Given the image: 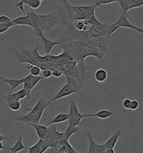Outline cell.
I'll return each instance as SVG.
<instances>
[{"label":"cell","instance_id":"obj_44","mask_svg":"<svg viewBox=\"0 0 143 153\" xmlns=\"http://www.w3.org/2000/svg\"><path fill=\"white\" fill-rule=\"evenodd\" d=\"M7 139H8L7 137H5V136H2V135H0V141L2 142V141H4V140Z\"/></svg>","mask_w":143,"mask_h":153},{"label":"cell","instance_id":"obj_16","mask_svg":"<svg viewBox=\"0 0 143 153\" xmlns=\"http://www.w3.org/2000/svg\"><path fill=\"white\" fill-rule=\"evenodd\" d=\"M13 22L16 25H27L33 28V25L31 22V19L27 14L23 16H20L13 19Z\"/></svg>","mask_w":143,"mask_h":153},{"label":"cell","instance_id":"obj_35","mask_svg":"<svg viewBox=\"0 0 143 153\" xmlns=\"http://www.w3.org/2000/svg\"><path fill=\"white\" fill-rule=\"evenodd\" d=\"M131 102V100H130L129 98H125V99H124L122 102V107L126 109H130Z\"/></svg>","mask_w":143,"mask_h":153},{"label":"cell","instance_id":"obj_7","mask_svg":"<svg viewBox=\"0 0 143 153\" xmlns=\"http://www.w3.org/2000/svg\"><path fill=\"white\" fill-rule=\"evenodd\" d=\"M46 25L45 27L44 31L51 32L55 26L61 24L60 19L58 15V12L56 10V11H54L51 14L46 15Z\"/></svg>","mask_w":143,"mask_h":153},{"label":"cell","instance_id":"obj_32","mask_svg":"<svg viewBox=\"0 0 143 153\" xmlns=\"http://www.w3.org/2000/svg\"><path fill=\"white\" fill-rule=\"evenodd\" d=\"M116 2H117V0H96L95 5L96 7H101L102 5L110 4Z\"/></svg>","mask_w":143,"mask_h":153},{"label":"cell","instance_id":"obj_29","mask_svg":"<svg viewBox=\"0 0 143 153\" xmlns=\"http://www.w3.org/2000/svg\"><path fill=\"white\" fill-rule=\"evenodd\" d=\"M9 108L13 111H18L21 106V104L20 101L18 100H15L10 102L7 104Z\"/></svg>","mask_w":143,"mask_h":153},{"label":"cell","instance_id":"obj_17","mask_svg":"<svg viewBox=\"0 0 143 153\" xmlns=\"http://www.w3.org/2000/svg\"><path fill=\"white\" fill-rule=\"evenodd\" d=\"M69 114L66 113H59L58 115H57L55 117L53 118L50 121L48 122L45 125V126H48L52 125V124H55V123H62L63 122L68 121L69 120Z\"/></svg>","mask_w":143,"mask_h":153},{"label":"cell","instance_id":"obj_18","mask_svg":"<svg viewBox=\"0 0 143 153\" xmlns=\"http://www.w3.org/2000/svg\"><path fill=\"white\" fill-rule=\"evenodd\" d=\"M85 134L89 140V150L88 153H96L98 144L95 142L91 131H87Z\"/></svg>","mask_w":143,"mask_h":153},{"label":"cell","instance_id":"obj_13","mask_svg":"<svg viewBox=\"0 0 143 153\" xmlns=\"http://www.w3.org/2000/svg\"><path fill=\"white\" fill-rule=\"evenodd\" d=\"M123 131L119 130L114 135H112L104 144L106 149H107L114 148L116 146V144L120 138L121 135L123 134Z\"/></svg>","mask_w":143,"mask_h":153},{"label":"cell","instance_id":"obj_27","mask_svg":"<svg viewBox=\"0 0 143 153\" xmlns=\"http://www.w3.org/2000/svg\"><path fill=\"white\" fill-rule=\"evenodd\" d=\"M120 6L121 13L124 14H128L129 10V0H119L118 1Z\"/></svg>","mask_w":143,"mask_h":153},{"label":"cell","instance_id":"obj_33","mask_svg":"<svg viewBox=\"0 0 143 153\" xmlns=\"http://www.w3.org/2000/svg\"><path fill=\"white\" fill-rule=\"evenodd\" d=\"M139 105H140V104L137 100H133L131 102L130 109L131 111H136L138 109Z\"/></svg>","mask_w":143,"mask_h":153},{"label":"cell","instance_id":"obj_42","mask_svg":"<svg viewBox=\"0 0 143 153\" xmlns=\"http://www.w3.org/2000/svg\"><path fill=\"white\" fill-rule=\"evenodd\" d=\"M105 153H115V151L114 148L107 149Z\"/></svg>","mask_w":143,"mask_h":153},{"label":"cell","instance_id":"obj_4","mask_svg":"<svg viewBox=\"0 0 143 153\" xmlns=\"http://www.w3.org/2000/svg\"><path fill=\"white\" fill-rule=\"evenodd\" d=\"M96 5L92 6H73L74 21L87 20L95 15Z\"/></svg>","mask_w":143,"mask_h":153},{"label":"cell","instance_id":"obj_26","mask_svg":"<svg viewBox=\"0 0 143 153\" xmlns=\"http://www.w3.org/2000/svg\"><path fill=\"white\" fill-rule=\"evenodd\" d=\"M42 141L43 140L39 139L38 142H36L32 146L28 147L27 149L28 150V153H40V146Z\"/></svg>","mask_w":143,"mask_h":153},{"label":"cell","instance_id":"obj_39","mask_svg":"<svg viewBox=\"0 0 143 153\" xmlns=\"http://www.w3.org/2000/svg\"><path fill=\"white\" fill-rule=\"evenodd\" d=\"M10 27H7V25H6L4 24H2L0 23V34L1 33H4V32H6L7 30H8Z\"/></svg>","mask_w":143,"mask_h":153},{"label":"cell","instance_id":"obj_19","mask_svg":"<svg viewBox=\"0 0 143 153\" xmlns=\"http://www.w3.org/2000/svg\"><path fill=\"white\" fill-rule=\"evenodd\" d=\"M28 147H26L22 143V136H19L18 141L11 148H9L8 150L11 151L12 153H17L24 149H27Z\"/></svg>","mask_w":143,"mask_h":153},{"label":"cell","instance_id":"obj_47","mask_svg":"<svg viewBox=\"0 0 143 153\" xmlns=\"http://www.w3.org/2000/svg\"><path fill=\"white\" fill-rule=\"evenodd\" d=\"M118 1H119V0H117V2H118Z\"/></svg>","mask_w":143,"mask_h":153},{"label":"cell","instance_id":"obj_43","mask_svg":"<svg viewBox=\"0 0 143 153\" xmlns=\"http://www.w3.org/2000/svg\"><path fill=\"white\" fill-rule=\"evenodd\" d=\"M9 148H7V147H5L4 146V145L2 143L1 141H0V150H8Z\"/></svg>","mask_w":143,"mask_h":153},{"label":"cell","instance_id":"obj_1","mask_svg":"<svg viewBox=\"0 0 143 153\" xmlns=\"http://www.w3.org/2000/svg\"><path fill=\"white\" fill-rule=\"evenodd\" d=\"M50 102H46L43 98H40L38 103L32 109H30V112L23 116L17 117L16 120L27 123H39L45 108L50 104Z\"/></svg>","mask_w":143,"mask_h":153},{"label":"cell","instance_id":"obj_2","mask_svg":"<svg viewBox=\"0 0 143 153\" xmlns=\"http://www.w3.org/2000/svg\"><path fill=\"white\" fill-rule=\"evenodd\" d=\"M88 39L90 38L87 31H79L75 28L73 23H70L66 27V29L58 38L57 42L60 45L73 41L84 42Z\"/></svg>","mask_w":143,"mask_h":153},{"label":"cell","instance_id":"obj_9","mask_svg":"<svg viewBox=\"0 0 143 153\" xmlns=\"http://www.w3.org/2000/svg\"><path fill=\"white\" fill-rule=\"evenodd\" d=\"M94 45L97 50L103 54L106 55L108 51L109 45L111 43V41L107 39V36L100 37L98 38L94 39Z\"/></svg>","mask_w":143,"mask_h":153},{"label":"cell","instance_id":"obj_41","mask_svg":"<svg viewBox=\"0 0 143 153\" xmlns=\"http://www.w3.org/2000/svg\"><path fill=\"white\" fill-rule=\"evenodd\" d=\"M29 1H30V0H21L16 5H27L29 6Z\"/></svg>","mask_w":143,"mask_h":153},{"label":"cell","instance_id":"obj_31","mask_svg":"<svg viewBox=\"0 0 143 153\" xmlns=\"http://www.w3.org/2000/svg\"><path fill=\"white\" fill-rule=\"evenodd\" d=\"M41 5V1L40 0H30L29 7L30 10L38 9Z\"/></svg>","mask_w":143,"mask_h":153},{"label":"cell","instance_id":"obj_22","mask_svg":"<svg viewBox=\"0 0 143 153\" xmlns=\"http://www.w3.org/2000/svg\"><path fill=\"white\" fill-rule=\"evenodd\" d=\"M78 130H79V128L78 127V126H77V127L68 126L65 132L63 133V137L64 139L68 141L72 135L75 134L77 132H78Z\"/></svg>","mask_w":143,"mask_h":153},{"label":"cell","instance_id":"obj_45","mask_svg":"<svg viewBox=\"0 0 143 153\" xmlns=\"http://www.w3.org/2000/svg\"><path fill=\"white\" fill-rule=\"evenodd\" d=\"M0 40H1V41H3V40H4V39H3V38H0Z\"/></svg>","mask_w":143,"mask_h":153},{"label":"cell","instance_id":"obj_24","mask_svg":"<svg viewBox=\"0 0 143 153\" xmlns=\"http://www.w3.org/2000/svg\"><path fill=\"white\" fill-rule=\"evenodd\" d=\"M27 69L30 72V74L34 76H39L41 69L39 66L29 64L27 65Z\"/></svg>","mask_w":143,"mask_h":153},{"label":"cell","instance_id":"obj_38","mask_svg":"<svg viewBox=\"0 0 143 153\" xmlns=\"http://www.w3.org/2000/svg\"><path fill=\"white\" fill-rule=\"evenodd\" d=\"M11 20V19L6 15H1L0 16V23L4 24V23H7Z\"/></svg>","mask_w":143,"mask_h":153},{"label":"cell","instance_id":"obj_3","mask_svg":"<svg viewBox=\"0 0 143 153\" xmlns=\"http://www.w3.org/2000/svg\"><path fill=\"white\" fill-rule=\"evenodd\" d=\"M86 21L92 24L90 29L87 31L90 39H96L107 36V28L109 25L108 22L101 23L96 16Z\"/></svg>","mask_w":143,"mask_h":153},{"label":"cell","instance_id":"obj_30","mask_svg":"<svg viewBox=\"0 0 143 153\" xmlns=\"http://www.w3.org/2000/svg\"><path fill=\"white\" fill-rule=\"evenodd\" d=\"M142 6H143V0H129V10L140 7Z\"/></svg>","mask_w":143,"mask_h":153},{"label":"cell","instance_id":"obj_34","mask_svg":"<svg viewBox=\"0 0 143 153\" xmlns=\"http://www.w3.org/2000/svg\"><path fill=\"white\" fill-rule=\"evenodd\" d=\"M42 77L44 78H49L52 75V71L50 69H45L41 72Z\"/></svg>","mask_w":143,"mask_h":153},{"label":"cell","instance_id":"obj_40","mask_svg":"<svg viewBox=\"0 0 143 153\" xmlns=\"http://www.w3.org/2000/svg\"><path fill=\"white\" fill-rule=\"evenodd\" d=\"M47 153H59L58 150H57L56 147H51L47 150Z\"/></svg>","mask_w":143,"mask_h":153},{"label":"cell","instance_id":"obj_6","mask_svg":"<svg viewBox=\"0 0 143 153\" xmlns=\"http://www.w3.org/2000/svg\"><path fill=\"white\" fill-rule=\"evenodd\" d=\"M128 14H124V13H120V16L118 20L116 21L115 24L117 25L119 27H125V28H129L136 30V32L140 33L143 34V29L141 27H139L136 26H134L131 23H130L128 19Z\"/></svg>","mask_w":143,"mask_h":153},{"label":"cell","instance_id":"obj_20","mask_svg":"<svg viewBox=\"0 0 143 153\" xmlns=\"http://www.w3.org/2000/svg\"><path fill=\"white\" fill-rule=\"evenodd\" d=\"M113 116V112L107 109H101L98 111V112L92 114V117H97L100 119H107L109 117H111Z\"/></svg>","mask_w":143,"mask_h":153},{"label":"cell","instance_id":"obj_8","mask_svg":"<svg viewBox=\"0 0 143 153\" xmlns=\"http://www.w3.org/2000/svg\"><path fill=\"white\" fill-rule=\"evenodd\" d=\"M78 91L76 89H74L73 87L70 85L69 84L67 83L66 84L63 86L61 88V89L59 90V91L57 93V94L54 96L53 98L51 99L49 102L50 103H52V102L55 101L56 100L63 98L66 97H68L70 95L72 94L73 93H76Z\"/></svg>","mask_w":143,"mask_h":153},{"label":"cell","instance_id":"obj_28","mask_svg":"<svg viewBox=\"0 0 143 153\" xmlns=\"http://www.w3.org/2000/svg\"><path fill=\"white\" fill-rule=\"evenodd\" d=\"M120 27H119L117 25H116L115 23L110 24H109L108 28H107V39L109 41H111V36L113 33L116 32Z\"/></svg>","mask_w":143,"mask_h":153},{"label":"cell","instance_id":"obj_14","mask_svg":"<svg viewBox=\"0 0 143 153\" xmlns=\"http://www.w3.org/2000/svg\"><path fill=\"white\" fill-rule=\"evenodd\" d=\"M41 39V40L43 42L44 46V50L45 52L48 54L50 53L51 51L53 49L55 45H59L60 43L58 42H53L48 39L45 36H44V34H40V36H39Z\"/></svg>","mask_w":143,"mask_h":153},{"label":"cell","instance_id":"obj_46","mask_svg":"<svg viewBox=\"0 0 143 153\" xmlns=\"http://www.w3.org/2000/svg\"><path fill=\"white\" fill-rule=\"evenodd\" d=\"M40 1H41V2H42V1H44V0H40Z\"/></svg>","mask_w":143,"mask_h":153},{"label":"cell","instance_id":"obj_37","mask_svg":"<svg viewBox=\"0 0 143 153\" xmlns=\"http://www.w3.org/2000/svg\"><path fill=\"white\" fill-rule=\"evenodd\" d=\"M106 150V148L104 144H98L97 145V149L96 153H105Z\"/></svg>","mask_w":143,"mask_h":153},{"label":"cell","instance_id":"obj_5","mask_svg":"<svg viewBox=\"0 0 143 153\" xmlns=\"http://www.w3.org/2000/svg\"><path fill=\"white\" fill-rule=\"evenodd\" d=\"M43 79H44L43 77L34 76L30 74L24 77V82L22 84L23 88L27 91V98H30L31 90Z\"/></svg>","mask_w":143,"mask_h":153},{"label":"cell","instance_id":"obj_21","mask_svg":"<svg viewBox=\"0 0 143 153\" xmlns=\"http://www.w3.org/2000/svg\"><path fill=\"white\" fill-rule=\"evenodd\" d=\"M64 76L66 77L68 84H69L70 85L73 87L74 89L77 90L78 92L80 91V86L79 82L76 79L75 77L72 76L71 75H67V74H64Z\"/></svg>","mask_w":143,"mask_h":153},{"label":"cell","instance_id":"obj_23","mask_svg":"<svg viewBox=\"0 0 143 153\" xmlns=\"http://www.w3.org/2000/svg\"><path fill=\"white\" fill-rule=\"evenodd\" d=\"M74 26L79 31H88L91 26L85 24L84 20H78L73 23Z\"/></svg>","mask_w":143,"mask_h":153},{"label":"cell","instance_id":"obj_10","mask_svg":"<svg viewBox=\"0 0 143 153\" xmlns=\"http://www.w3.org/2000/svg\"><path fill=\"white\" fill-rule=\"evenodd\" d=\"M25 98H27V91L25 89L22 88V89L18 90L15 93L9 94L7 97H5V99L6 100L7 104H8L10 102L12 101H20V100L24 99Z\"/></svg>","mask_w":143,"mask_h":153},{"label":"cell","instance_id":"obj_25","mask_svg":"<svg viewBox=\"0 0 143 153\" xmlns=\"http://www.w3.org/2000/svg\"><path fill=\"white\" fill-rule=\"evenodd\" d=\"M78 107L77 105L76 102L74 100H72L70 103V107H69V112L68 113L69 116L72 117L73 116L77 115L80 113Z\"/></svg>","mask_w":143,"mask_h":153},{"label":"cell","instance_id":"obj_12","mask_svg":"<svg viewBox=\"0 0 143 153\" xmlns=\"http://www.w3.org/2000/svg\"><path fill=\"white\" fill-rule=\"evenodd\" d=\"M24 82V77L18 79V80H15V79H7L3 77L0 76V83L2 84L4 82H6L9 84L11 88V90L10 91L9 94H12L13 93V90H15L17 87L21 84H22Z\"/></svg>","mask_w":143,"mask_h":153},{"label":"cell","instance_id":"obj_11","mask_svg":"<svg viewBox=\"0 0 143 153\" xmlns=\"http://www.w3.org/2000/svg\"><path fill=\"white\" fill-rule=\"evenodd\" d=\"M92 117V114H82L80 113L79 114L69 117L68 120V126L71 127H77L80 125L81 120L86 117Z\"/></svg>","mask_w":143,"mask_h":153},{"label":"cell","instance_id":"obj_36","mask_svg":"<svg viewBox=\"0 0 143 153\" xmlns=\"http://www.w3.org/2000/svg\"><path fill=\"white\" fill-rule=\"evenodd\" d=\"M63 74V72L59 69H55L52 71V75L55 77H60L62 76Z\"/></svg>","mask_w":143,"mask_h":153},{"label":"cell","instance_id":"obj_15","mask_svg":"<svg viewBox=\"0 0 143 153\" xmlns=\"http://www.w3.org/2000/svg\"><path fill=\"white\" fill-rule=\"evenodd\" d=\"M94 79L96 81L100 83L104 82L108 79V73L104 68H98L95 71L94 75Z\"/></svg>","mask_w":143,"mask_h":153}]
</instances>
